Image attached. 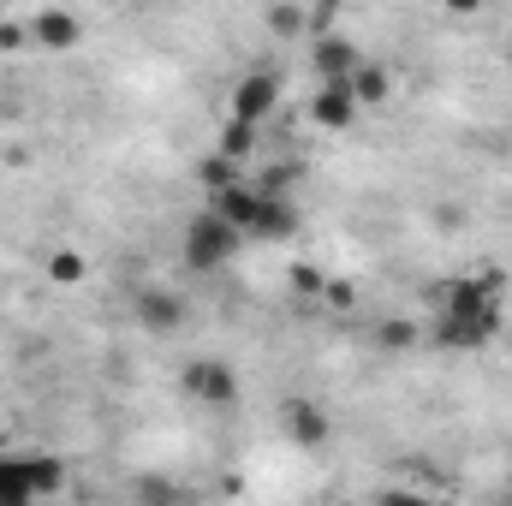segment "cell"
Wrapping results in <instances>:
<instances>
[{
    "mask_svg": "<svg viewBox=\"0 0 512 506\" xmlns=\"http://www.w3.org/2000/svg\"><path fill=\"white\" fill-rule=\"evenodd\" d=\"M239 245H245V239H239L215 209H197V215L185 221V245H179V251H185V268L215 274V268H227V262L239 256Z\"/></svg>",
    "mask_w": 512,
    "mask_h": 506,
    "instance_id": "6da1fadb",
    "label": "cell"
},
{
    "mask_svg": "<svg viewBox=\"0 0 512 506\" xmlns=\"http://www.w3.org/2000/svg\"><path fill=\"white\" fill-rule=\"evenodd\" d=\"M179 387H185L197 405H209V411H227V405L239 399V370H233L227 358H191V364L179 370Z\"/></svg>",
    "mask_w": 512,
    "mask_h": 506,
    "instance_id": "7a4b0ae2",
    "label": "cell"
},
{
    "mask_svg": "<svg viewBox=\"0 0 512 506\" xmlns=\"http://www.w3.org/2000/svg\"><path fill=\"white\" fill-rule=\"evenodd\" d=\"M131 316H137L149 334H179L185 316H191V304H185L173 286H137V292H131Z\"/></svg>",
    "mask_w": 512,
    "mask_h": 506,
    "instance_id": "3957f363",
    "label": "cell"
},
{
    "mask_svg": "<svg viewBox=\"0 0 512 506\" xmlns=\"http://www.w3.org/2000/svg\"><path fill=\"white\" fill-rule=\"evenodd\" d=\"M274 102H280V78L274 72H245L233 84V120H245V126H262L274 114Z\"/></svg>",
    "mask_w": 512,
    "mask_h": 506,
    "instance_id": "277c9868",
    "label": "cell"
},
{
    "mask_svg": "<svg viewBox=\"0 0 512 506\" xmlns=\"http://www.w3.org/2000/svg\"><path fill=\"white\" fill-rule=\"evenodd\" d=\"M495 334H501V310H489V316H441L435 322V340L453 346V352H477Z\"/></svg>",
    "mask_w": 512,
    "mask_h": 506,
    "instance_id": "5b68a950",
    "label": "cell"
},
{
    "mask_svg": "<svg viewBox=\"0 0 512 506\" xmlns=\"http://www.w3.org/2000/svg\"><path fill=\"white\" fill-rule=\"evenodd\" d=\"M364 108L352 102V84H316V96H310V120L322 131H352Z\"/></svg>",
    "mask_w": 512,
    "mask_h": 506,
    "instance_id": "8992f818",
    "label": "cell"
},
{
    "mask_svg": "<svg viewBox=\"0 0 512 506\" xmlns=\"http://www.w3.org/2000/svg\"><path fill=\"white\" fill-rule=\"evenodd\" d=\"M310 60H316V78H322V84H352V72L364 66V54H358L346 36H316Z\"/></svg>",
    "mask_w": 512,
    "mask_h": 506,
    "instance_id": "52a82bcc",
    "label": "cell"
},
{
    "mask_svg": "<svg viewBox=\"0 0 512 506\" xmlns=\"http://www.w3.org/2000/svg\"><path fill=\"white\" fill-rule=\"evenodd\" d=\"M280 423H286V435H292L298 447H322V441L334 435V423H328V411H322L316 399H286Z\"/></svg>",
    "mask_w": 512,
    "mask_h": 506,
    "instance_id": "ba28073f",
    "label": "cell"
},
{
    "mask_svg": "<svg viewBox=\"0 0 512 506\" xmlns=\"http://www.w3.org/2000/svg\"><path fill=\"white\" fill-rule=\"evenodd\" d=\"M30 36H36V48H78L84 24H78V12L48 6V12H36V18H30Z\"/></svg>",
    "mask_w": 512,
    "mask_h": 506,
    "instance_id": "9c48e42d",
    "label": "cell"
},
{
    "mask_svg": "<svg viewBox=\"0 0 512 506\" xmlns=\"http://www.w3.org/2000/svg\"><path fill=\"white\" fill-rule=\"evenodd\" d=\"M24 477H30V495L36 501L66 495V459H54V453H24Z\"/></svg>",
    "mask_w": 512,
    "mask_h": 506,
    "instance_id": "30bf717a",
    "label": "cell"
},
{
    "mask_svg": "<svg viewBox=\"0 0 512 506\" xmlns=\"http://www.w3.org/2000/svg\"><path fill=\"white\" fill-rule=\"evenodd\" d=\"M387 96H393V78H387V66L364 60V66L352 72V102H358V108H382Z\"/></svg>",
    "mask_w": 512,
    "mask_h": 506,
    "instance_id": "8fae6325",
    "label": "cell"
},
{
    "mask_svg": "<svg viewBox=\"0 0 512 506\" xmlns=\"http://www.w3.org/2000/svg\"><path fill=\"white\" fill-rule=\"evenodd\" d=\"M215 155H227L233 167H239V161H251V155H256V126H245V120H227V126H221V137H215Z\"/></svg>",
    "mask_w": 512,
    "mask_h": 506,
    "instance_id": "7c38bea8",
    "label": "cell"
},
{
    "mask_svg": "<svg viewBox=\"0 0 512 506\" xmlns=\"http://www.w3.org/2000/svg\"><path fill=\"white\" fill-rule=\"evenodd\" d=\"M197 179H203V185H209L215 197H221V191H233V185H245V179H239V167H233L227 155H203V167H197Z\"/></svg>",
    "mask_w": 512,
    "mask_h": 506,
    "instance_id": "4fadbf2b",
    "label": "cell"
},
{
    "mask_svg": "<svg viewBox=\"0 0 512 506\" xmlns=\"http://www.w3.org/2000/svg\"><path fill=\"white\" fill-rule=\"evenodd\" d=\"M0 501H36L30 495V477H24V453L18 459H0Z\"/></svg>",
    "mask_w": 512,
    "mask_h": 506,
    "instance_id": "5bb4252c",
    "label": "cell"
},
{
    "mask_svg": "<svg viewBox=\"0 0 512 506\" xmlns=\"http://www.w3.org/2000/svg\"><path fill=\"white\" fill-rule=\"evenodd\" d=\"M268 30L274 36H304L310 30V12L304 6H268Z\"/></svg>",
    "mask_w": 512,
    "mask_h": 506,
    "instance_id": "9a60e30c",
    "label": "cell"
},
{
    "mask_svg": "<svg viewBox=\"0 0 512 506\" xmlns=\"http://www.w3.org/2000/svg\"><path fill=\"white\" fill-rule=\"evenodd\" d=\"M48 274H54L60 286H78V280L90 274V262H84L78 251H54V256H48Z\"/></svg>",
    "mask_w": 512,
    "mask_h": 506,
    "instance_id": "2e32d148",
    "label": "cell"
},
{
    "mask_svg": "<svg viewBox=\"0 0 512 506\" xmlns=\"http://www.w3.org/2000/svg\"><path fill=\"white\" fill-rule=\"evenodd\" d=\"M370 506H441L435 495H423V489H405V483H393V489H376V501Z\"/></svg>",
    "mask_w": 512,
    "mask_h": 506,
    "instance_id": "e0dca14e",
    "label": "cell"
},
{
    "mask_svg": "<svg viewBox=\"0 0 512 506\" xmlns=\"http://www.w3.org/2000/svg\"><path fill=\"white\" fill-rule=\"evenodd\" d=\"M292 292H298V298H322V292H328V274L310 268V262H298V268H292Z\"/></svg>",
    "mask_w": 512,
    "mask_h": 506,
    "instance_id": "ac0fdd59",
    "label": "cell"
},
{
    "mask_svg": "<svg viewBox=\"0 0 512 506\" xmlns=\"http://www.w3.org/2000/svg\"><path fill=\"white\" fill-rule=\"evenodd\" d=\"M137 501H143V506H173L179 495H173V483H155V477H143V483H137Z\"/></svg>",
    "mask_w": 512,
    "mask_h": 506,
    "instance_id": "d6986e66",
    "label": "cell"
},
{
    "mask_svg": "<svg viewBox=\"0 0 512 506\" xmlns=\"http://www.w3.org/2000/svg\"><path fill=\"white\" fill-rule=\"evenodd\" d=\"M322 298H328L334 310H352V304H358V292H352V280H328V292H322Z\"/></svg>",
    "mask_w": 512,
    "mask_h": 506,
    "instance_id": "ffe728a7",
    "label": "cell"
},
{
    "mask_svg": "<svg viewBox=\"0 0 512 506\" xmlns=\"http://www.w3.org/2000/svg\"><path fill=\"white\" fill-rule=\"evenodd\" d=\"M411 340H417L411 322H382V346H411Z\"/></svg>",
    "mask_w": 512,
    "mask_h": 506,
    "instance_id": "44dd1931",
    "label": "cell"
},
{
    "mask_svg": "<svg viewBox=\"0 0 512 506\" xmlns=\"http://www.w3.org/2000/svg\"><path fill=\"white\" fill-rule=\"evenodd\" d=\"M24 36H30L24 24H0V48H6V54H12V48H24Z\"/></svg>",
    "mask_w": 512,
    "mask_h": 506,
    "instance_id": "7402d4cb",
    "label": "cell"
},
{
    "mask_svg": "<svg viewBox=\"0 0 512 506\" xmlns=\"http://www.w3.org/2000/svg\"><path fill=\"white\" fill-rule=\"evenodd\" d=\"M0 506H36V501H0Z\"/></svg>",
    "mask_w": 512,
    "mask_h": 506,
    "instance_id": "603a6c76",
    "label": "cell"
},
{
    "mask_svg": "<svg viewBox=\"0 0 512 506\" xmlns=\"http://www.w3.org/2000/svg\"><path fill=\"white\" fill-rule=\"evenodd\" d=\"M507 66H512V48H507Z\"/></svg>",
    "mask_w": 512,
    "mask_h": 506,
    "instance_id": "cb8c5ba5",
    "label": "cell"
},
{
    "mask_svg": "<svg viewBox=\"0 0 512 506\" xmlns=\"http://www.w3.org/2000/svg\"><path fill=\"white\" fill-rule=\"evenodd\" d=\"M507 506H512V501H507Z\"/></svg>",
    "mask_w": 512,
    "mask_h": 506,
    "instance_id": "d4e9b609",
    "label": "cell"
}]
</instances>
